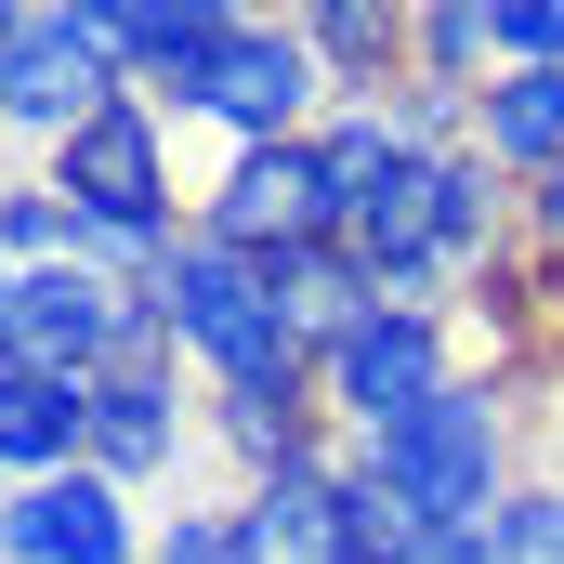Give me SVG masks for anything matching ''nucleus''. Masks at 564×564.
<instances>
[{
	"label": "nucleus",
	"mask_w": 564,
	"mask_h": 564,
	"mask_svg": "<svg viewBox=\"0 0 564 564\" xmlns=\"http://www.w3.org/2000/svg\"><path fill=\"white\" fill-rule=\"evenodd\" d=\"M355 459L421 512V525H486L499 499H512V394L486 381V368H459L433 408H408V421L355 433Z\"/></svg>",
	"instance_id": "2"
},
{
	"label": "nucleus",
	"mask_w": 564,
	"mask_h": 564,
	"mask_svg": "<svg viewBox=\"0 0 564 564\" xmlns=\"http://www.w3.org/2000/svg\"><path fill=\"white\" fill-rule=\"evenodd\" d=\"M158 328V289H119L93 263H40L13 276V368H53V381H106Z\"/></svg>",
	"instance_id": "6"
},
{
	"label": "nucleus",
	"mask_w": 564,
	"mask_h": 564,
	"mask_svg": "<svg viewBox=\"0 0 564 564\" xmlns=\"http://www.w3.org/2000/svg\"><path fill=\"white\" fill-rule=\"evenodd\" d=\"M79 459H93V381H53V368L0 355V486L79 473Z\"/></svg>",
	"instance_id": "13"
},
{
	"label": "nucleus",
	"mask_w": 564,
	"mask_h": 564,
	"mask_svg": "<svg viewBox=\"0 0 564 564\" xmlns=\"http://www.w3.org/2000/svg\"><path fill=\"white\" fill-rule=\"evenodd\" d=\"M421 564H512V539H499V512H486V525H433Z\"/></svg>",
	"instance_id": "24"
},
{
	"label": "nucleus",
	"mask_w": 564,
	"mask_h": 564,
	"mask_svg": "<svg viewBox=\"0 0 564 564\" xmlns=\"http://www.w3.org/2000/svg\"><path fill=\"white\" fill-rule=\"evenodd\" d=\"M171 446H184V341H171V315H158L132 355L93 381V473L144 486V473H171Z\"/></svg>",
	"instance_id": "10"
},
{
	"label": "nucleus",
	"mask_w": 564,
	"mask_h": 564,
	"mask_svg": "<svg viewBox=\"0 0 564 564\" xmlns=\"http://www.w3.org/2000/svg\"><path fill=\"white\" fill-rule=\"evenodd\" d=\"M53 197L79 210V263L119 289H158V263L197 237L184 184H171V144H158V93H119L106 119H79L53 144Z\"/></svg>",
	"instance_id": "1"
},
{
	"label": "nucleus",
	"mask_w": 564,
	"mask_h": 564,
	"mask_svg": "<svg viewBox=\"0 0 564 564\" xmlns=\"http://www.w3.org/2000/svg\"><path fill=\"white\" fill-rule=\"evenodd\" d=\"M446 381H459V328H446L433 302H381V315L315 368V394H328V421H341V433L408 421V408H433Z\"/></svg>",
	"instance_id": "7"
},
{
	"label": "nucleus",
	"mask_w": 564,
	"mask_h": 564,
	"mask_svg": "<svg viewBox=\"0 0 564 564\" xmlns=\"http://www.w3.org/2000/svg\"><path fill=\"white\" fill-rule=\"evenodd\" d=\"M499 539H512V564H564V486H512Z\"/></svg>",
	"instance_id": "22"
},
{
	"label": "nucleus",
	"mask_w": 564,
	"mask_h": 564,
	"mask_svg": "<svg viewBox=\"0 0 564 564\" xmlns=\"http://www.w3.org/2000/svg\"><path fill=\"white\" fill-rule=\"evenodd\" d=\"M421 158H433V144H408L394 93H381V106H328V119H315V184H328V224L355 237V224H368V210H381Z\"/></svg>",
	"instance_id": "12"
},
{
	"label": "nucleus",
	"mask_w": 564,
	"mask_h": 564,
	"mask_svg": "<svg viewBox=\"0 0 564 564\" xmlns=\"http://www.w3.org/2000/svg\"><path fill=\"white\" fill-rule=\"evenodd\" d=\"M328 66H315V40L289 26V13H237L224 26V53L210 66H184L158 106H184V119H210L224 144H302L315 119H328Z\"/></svg>",
	"instance_id": "4"
},
{
	"label": "nucleus",
	"mask_w": 564,
	"mask_h": 564,
	"mask_svg": "<svg viewBox=\"0 0 564 564\" xmlns=\"http://www.w3.org/2000/svg\"><path fill=\"white\" fill-rule=\"evenodd\" d=\"M197 237H224V250H302V237H341L328 224V184H315V132L302 144H237L224 158V184L197 197Z\"/></svg>",
	"instance_id": "9"
},
{
	"label": "nucleus",
	"mask_w": 564,
	"mask_h": 564,
	"mask_svg": "<svg viewBox=\"0 0 564 564\" xmlns=\"http://www.w3.org/2000/svg\"><path fill=\"white\" fill-rule=\"evenodd\" d=\"M525 224H539V237H552V250H564V171H552V184H539V197H525Z\"/></svg>",
	"instance_id": "25"
},
{
	"label": "nucleus",
	"mask_w": 564,
	"mask_h": 564,
	"mask_svg": "<svg viewBox=\"0 0 564 564\" xmlns=\"http://www.w3.org/2000/svg\"><path fill=\"white\" fill-rule=\"evenodd\" d=\"M119 93H144L132 66L66 13V0H40L26 26H0V132H40V144H66L79 119H106Z\"/></svg>",
	"instance_id": "5"
},
{
	"label": "nucleus",
	"mask_w": 564,
	"mask_h": 564,
	"mask_svg": "<svg viewBox=\"0 0 564 564\" xmlns=\"http://www.w3.org/2000/svg\"><path fill=\"white\" fill-rule=\"evenodd\" d=\"M144 564H237V512H171Z\"/></svg>",
	"instance_id": "23"
},
{
	"label": "nucleus",
	"mask_w": 564,
	"mask_h": 564,
	"mask_svg": "<svg viewBox=\"0 0 564 564\" xmlns=\"http://www.w3.org/2000/svg\"><path fill=\"white\" fill-rule=\"evenodd\" d=\"M158 315H171V341H184V368H197L210 394H250V381H315V368H302V341H289V315H276L263 250L184 237V250L158 263Z\"/></svg>",
	"instance_id": "3"
},
{
	"label": "nucleus",
	"mask_w": 564,
	"mask_h": 564,
	"mask_svg": "<svg viewBox=\"0 0 564 564\" xmlns=\"http://www.w3.org/2000/svg\"><path fill=\"white\" fill-rule=\"evenodd\" d=\"M26 13H40V0H0V26H26Z\"/></svg>",
	"instance_id": "27"
},
{
	"label": "nucleus",
	"mask_w": 564,
	"mask_h": 564,
	"mask_svg": "<svg viewBox=\"0 0 564 564\" xmlns=\"http://www.w3.org/2000/svg\"><path fill=\"white\" fill-rule=\"evenodd\" d=\"M0 355H13V263H0Z\"/></svg>",
	"instance_id": "26"
},
{
	"label": "nucleus",
	"mask_w": 564,
	"mask_h": 564,
	"mask_svg": "<svg viewBox=\"0 0 564 564\" xmlns=\"http://www.w3.org/2000/svg\"><path fill=\"white\" fill-rule=\"evenodd\" d=\"M263 276H276V315H289V341H302V368H328V355L381 315V289H368V263H355L341 237H302V250H276Z\"/></svg>",
	"instance_id": "14"
},
{
	"label": "nucleus",
	"mask_w": 564,
	"mask_h": 564,
	"mask_svg": "<svg viewBox=\"0 0 564 564\" xmlns=\"http://www.w3.org/2000/svg\"><path fill=\"white\" fill-rule=\"evenodd\" d=\"M499 66H564V0H486Z\"/></svg>",
	"instance_id": "21"
},
{
	"label": "nucleus",
	"mask_w": 564,
	"mask_h": 564,
	"mask_svg": "<svg viewBox=\"0 0 564 564\" xmlns=\"http://www.w3.org/2000/svg\"><path fill=\"white\" fill-rule=\"evenodd\" d=\"M341 512H355V564H421V539H433V525L368 473V459H355V446H341Z\"/></svg>",
	"instance_id": "20"
},
{
	"label": "nucleus",
	"mask_w": 564,
	"mask_h": 564,
	"mask_svg": "<svg viewBox=\"0 0 564 564\" xmlns=\"http://www.w3.org/2000/svg\"><path fill=\"white\" fill-rule=\"evenodd\" d=\"M315 408H328L315 381H250V394H210V433H224V446L250 459V486H263L289 459H328V446H315Z\"/></svg>",
	"instance_id": "17"
},
{
	"label": "nucleus",
	"mask_w": 564,
	"mask_h": 564,
	"mask_svg": "<svg viewBox=\"0 0 564 564\" xmlns=\"http://www.w3.org/2000/svg\"><path fill=\"white\" fill-rule=\"evenodd\" d=\"M473 144L512 171V184H552L564 171V66H499L473 93Z\"/></svg>",
	"instance_id": "16"
},
{
	"label": "nucleus",
	"mask_w": 564,
	"mask_h": 564,
	"mask_svg": "<svg viewBox=\"0 0 564 564\" xmlns=\"http://www.w3.org/2000/svg\"><path fill=\"white\" fill-rule=\"evenodd\" d=\"M408 66H421V79H446V93H486V79H499L486 0H421V13H408Z\"/></svg>",
	"instance_id": "18"
},
{
	"label": "nucleus",
	"mask_w": 564,
	"mask_h": 564,
	"mask_svg": "<svg viewBox=\"0 0 564 564\" xmlns=\"http://www.w3.org/2000/svg\"><path fill=\"white\" fill-rule=\"evenodd\" d=\"M237 564H355V512H341V459H289L237 499Z\"/></svg>",
	"instance_id": "11"
},
{
	"label": "nucleus",
	"mask_w": 564,
	"mask_h": 564,
	"mask_svg": "<svg viewBox=\"0 0 564 564\" xmlns=\"http://www.w3.org/2000/svg\"><path fill=\"white\" fill-rule=\"evenodd\" d=\"M158 539L132 525V486L119 473H40V486H0V564H144Z\"/></svg>",
	"instance_id": "8"
},
{
	"label": "nucleus",
	"mask_w": 564,
	"mask_h": 564,
	"mask_svg": "<svg viewBox=\"0 0 564 564\" xmlns=\"http://www.w3.org/2000/svg\"><path fill=\"white\" fill-rule=\"evenodd\" d=\"M0 263H13V276L79 263V210L53 197V171H40V184H0Z\"/></svg>",
	"instance_id": "19"
},
{
	"label": "nucleus",
	"mask_w": 564,
	"mask_h": 564,
	"mask_svg": "<svg viewBox=\"0 0 564 564\" xmlns=\"http://www.w3.org/2000/svg\"><path fill=\"white\" fill-rule=\"evenodd\" d=\"M408 13H421V0H289V26L315 40V66H328L355 106H381V93L408 79Z\"/></svg>",
	"instance_id": "15"
}]
</instances>
